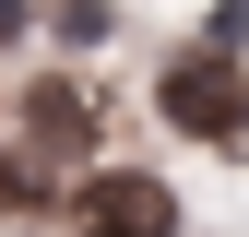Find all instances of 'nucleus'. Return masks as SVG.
<instances>
[{
	"instance_id": "f257e3e1",
	"label": "nucleus",
	"mask_w": 249,
	"mask_h": 237,
	"mask_svg": "<svg viewBox=\"0 0 249 237\" xmlns=\"http://www.w3.org/2000/svg\"><path fill=\"white\" fill-rule=\"evenodd\" d=\"M142 118L166 142H202V154H249V59H226V48H166L142 71Z\"/></svg>"
},
{
	"instance_id": "f03ea898",
	"label": "nucleus",
	"mask_w": 249,
	"mask_h": 237,
	"mask_svg": "<svg viewBox=\"0 0 249 237\" xmlns=\"http://www.w3.org/2000/svg\"><path fill=\"white\" fill-rule=\"evenodd\" d=\"M48 214H59V237H190L178 178H166V166H142V154H95L71 190L48 202Z\"/></svg>"
},
{
	"instance_id": "7ed1b4c3",
	"label": "nucleus",
	"mask_w": 249,
	"mask_h": 237,
	"mask_svg": "<svg viewBox=\"0 0 249 237\" xmlns=\"http://www.w3.org/2000/svg\"><path fill=\"white\" fill-rule=\"evenodd\" d=\"M190 48H226V59H249V0H213V12H202V36Z\"/></svg>"
}]
</instances>
